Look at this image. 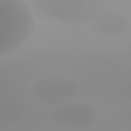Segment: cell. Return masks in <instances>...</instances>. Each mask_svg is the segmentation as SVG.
Wrapping results in <instances>:
<instances>
[{
	"label": "cell",
	"mask_w": 131,
	"mask_h": 131,
	"mask_svg": "<svg viewBox=\"0 0 131 131\" xmlns=\"http://www.w3.org/2000/svg\"><path fill=\"white\" fill-rule=\"evenodd\" d=\"M94 26L97 31L103 34H118L124 32L129 26L128 19L124 15L104 14L97 15Z\"/></svg>",
	"instance_id": "cell-5"
},
{
	"label": "cell",
	"mask_w": 131,
	"mask_h": 131,
	"mask_svg": "<svg viewBox=\"0 0 131 131\" xmlns=\"http://www.w3.org/2000/svg\"><path fill=\"white\" fill-rule=\"evenodd\" d=\"M36 13L55 20H84L99 15L101 3L87 0H37L33 2Z\"/></svg>",
	"instance_id": "cell-2"
},
{
	"label": "cell",
	"mask_w": 131,
	"mask_h": 131,
	"mask_svg": "<svg viewBox=\"0 0 131 131\" xmlns=\"http://www.w3.org/2000/svg\"><path fill=\"white\" fill-rule=\"evenodd\" d=\"M31 91L33 97L40 103L59 106L73 101L79 93V86L68 77L50 76L36 81Z\"/></svg>",
	"instance_id": "cell-3"
},
{
	"label": "cell",
	"mask_w": 131,
	"mask_h": 131,
	"mask_svg": "<svg viewBox=\"0 0 131 131\" xmlns=\"http://www.w3.org/2000/svg\"><path fill=\"white\" fill-rule=\"evenodd\" d=\"M52 117L63 127L81 129L88 127L96 120L97 111L89 103L70 101L57 106L53 111Z\"/></svg>",
	"instance_id": "cell-4"
},
{
	"label": "cell",
	"mask_w": 131,
	"mask_h": 131,
	"mask_svg": "<svg viewBox=\"0 0 131 131\" xmlns=\"http://www.w3.org/2000/svg\"><path fill=\"white\" fill-rule=\"evenodd\" d=\"M34 19L27 3L0 0V58L20 47L32 35Z\"/></svg>",
	"instance_id": "cell-1"
}]
</instances>
